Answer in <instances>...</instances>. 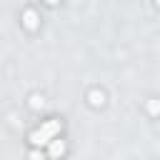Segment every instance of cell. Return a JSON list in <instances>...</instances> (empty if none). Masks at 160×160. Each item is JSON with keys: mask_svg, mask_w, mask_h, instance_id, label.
I'll list each match as a JSON object with an SVG mask.
<instances>
[{"mask_svg": "<svg viewBox=\"0 0 160 160\" xmlns=\"http://www.w3.org/2000/svg\"><path fill=\"white\" fill-rule=\"evenodd\" d=\"M58 122H48V125H42L38 132H32V142L35 145H40V142H48V138H52L55 132H58Z\"/></svg>", "mask_w": 160, "mask_h": 160, "instance_id": "6da1fadb", "label": "cell"}, {"mask_svg": "<svg viewBox=\"0 0 160 160\" xmlns=\"http://www.w3.org/2000/svg\"><path fill=\"white\" fill-rule=\"evenodd\" d=\"M50 152H52V158H58V155H62V142H52V148H50Z\"/></svg>", "mask_w": 160, "mask_h": 160, "instance_id": "7a4b0ae2", "label": "cell"}]
</instances>
